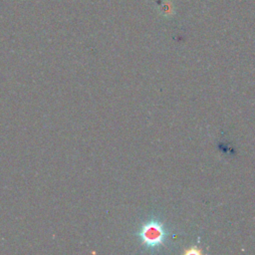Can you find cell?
Instances as JSON below:
<instances>
[{
  "mask_svg": "<svg viewBox=\"0 0 255 255\" xmlns=\"http://www.w3.org/2000/svg\"><path fill=\"white\" fill-rule=\"evenodd\" d=\"M137 236L145 248L155 250L163 245L168 236V230L160 220L151 218L140 226Z\"/></svg>",
  "mask_w": 255,
  "mask_h": 255,
  "instance_id": "obj_1",
  "label": "cell"
}]
</instances>
